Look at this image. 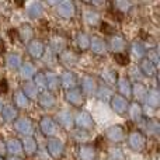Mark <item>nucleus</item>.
<instances>
[{"label": "nucleus", "instance_id": "nucleus-11", "mask_svg": "<svg viewBox=\"0 0 160 160\" xmlns=\"http://www.w3.org/2000/svg\"><path fill=\"white\" fill-rule=\"evenodd\" d=\"M90 47H91V49H93V52L98 53V55H102V53L107 51L105 42L102 41L101 38H97V37H94V38L90 39Z\"/></svg>", "mask_w": 160, "mask_h": 160}, {"label": "nucleus", "instance_id": "nucleus-26", "mask_svg": "<svg viewBox=\"0 0 160 160\" xmlns=\"http://www.w3.org/2000/svg\"><path fill=\"white\" fill-rule=\"evenodd\" d=\"M98 20H100V16H98V13H97V11H94V10L84 11V21L87 22V24L94 25V24H97V22H98Z\"/></svg>", "mask_w": 160, "mask_h": 160}, {"label": "nucleus", "instance_id": "nucleus-6", "mask_svg": "<svg viewBox=\"0 0 160 160\" xmlns=\"http://www.w3.org/2000/svg\"><path fill=\"white\" fill-rule=\"evenodd\" d=\"M75 4L72 2H62L58 4V14L65 18H70L75 16Z\"/></svg>", "mask_w": 160, "mask_h": 160}, {"label": "nucleus", "instance_id": "nucleus-16", "mask_svg": "<svg viewBox=\"0 0 160 160\" xmlns=\"http://www.w3.org/2000/svg\"><path fill=\"white\" fill-rule=\"evenodd\" d=\"M6 146H7V150L11 155H20L22 152V143L18 139H10Z\"/></svg>", "mask_w": 160, "mask_h": 160}, {"label": "nucleus", "instance_id": "nucleus-8", "mask_svg": "<svg viewBox=\"0 0 160 160\" xmlns=\"http://www.w3.org/2000/svg\"><path fill=\"white\" fill-rule=\"evenodd\" d=\"M14 127H16V129L20 133H22V135H30V133L32 132V125H31V121L28 118H25V117L17 119L16 124H14Z\"/></svg>", "mask_w": 160, "mask_h": 160}, {"label": "nucleus", "instance_id": "nucleus-34", "mask_svg": "<svg viewBox=\"0 0 160 160\" xmlns=\"http://www.w3.org/2000/svg\"><path fill=\"white\" fill-rule=\"evenodd\" d=\"M35 87L38 88V90H45L47 88V80H45V75L44 73H37L35 75Z\"/></svg>", "mask_w": 160, "mask_h": 160}, {"label": "nucleus", "instance_id": "nucleus-46", "mask_svg": "<svg viewBox=\"0 0 160 160\" xmlns=\"http://www.w3.org/2000/svg\"><path fill=\"white\" fill-rule=\"evenodd\" d=\"M131 78H133L135 80H141V78H142L141 69H138V68H133V69H131Z\"/></svg>", "mask_w": 160, "mask_h": 160}, {"label": "nucleus", "instance_id": "nucleus-52", "mask_svg": "<svg viewBox=\"0 0 160 160\" xmlns=\"http://www.w3.org/2000/svg\"><path fill=\"white\" fill-rule=\"evenodd\" d=\"M0 160H3V159H2V158H0Z\"/></svg>", "mask_w": 160, "mask_h": 160}, {"label": "nucleus", "instance_id": "nucleus-3", "mask_svg": "<svg viewBox=\"0 0 160 160\" xmlns=\"http://www.w3.org/2000/svg\"><path fill=\"white\" fill-rule=\"evenodd\" d=\"M48 152H49L55 159L61 158L62 153H63V143L56 138L48 139Z\"/></svg>", "mask_w": 160, "mask_h": 160}, {"label": "nucleus", "instance_id": "nucleus-38", "mask_svg": "<svg viewBox=\"0 0 160 160\" xmlns=\"http://www.w3.org/2000/svg\"><path fill=\"white\" fill-rule=\"evenodd\" d=\"M97 94H98V97L101 100H104V101H107V100H110L111 97H112L111 90L110 88H107V87H100L98 91H97Z\"/></svg>", "mask_w": 160, "mask_h": 160}, {"label": "nucleus", "instance_id": "nucleus-48", "mask_svg": "<svg viewBox=\"0 0 160 160\" xmlns=\"http://www.w3.org/2000/svg\"><path fill=\"white\" fill-rule=\"evenodd\" d=\"M6 51V47H4V42L3 41H0V55H2L3 52H4Z\"/></svg>", "mask_w": 160, "mask_h": 160}, {"label": "nucleus", "instance_id": "nucleus-5", "mask_svg": "<svg viewBox=\"0 0 160 160\" xmlns=\"http://www.w3.org/2000/svg\"><path fill=\"white\" fill-rule=\"evenodd\" d=\"M56 128L58 127H56L55 121H53L52 118H49V117H44V118L41 119V129L47 136H53L55 135Z\"/></svg>", "mask_w": 160, "mask_h": 160}, {"label": "nucleus", "instance_id": "nucleus-4", "mask_svg": "<svg viewBox=\"0 0 160 160\" xmlns=\"http://www.w3.org/2000/svg\"><path fill=\"white\" fill-rule=\"evenodd\" d=\"M111 104H112V110L117 114H124L128 108L127 98L122 96H112L111 97Z\"/></svg>", "mask_w": 160, "mask_h": 160}, {"label": "nucleus", "instance_id": "nucleus-44", "mask_svg": "<svg viewBox=\"0 0 160 160\" xmlns=\"http://www.w3.org/2000/svg\"><path fill=\"white\" fill-rule=\"evenodd\" d=\"M8 91V82L4 78L0 79V94H6Z\"/></svg>", "mask_w": 160, "mask_h": 160}, {"label": "nucleus", "instance_id": "nucleus-7", "mask_svg": "<svg viewBox=\"0 0 160 160\" xmlns=\"http://www.w3.org/2000/svg\"><path fill=\"white\" fill-rule=\"evenodd\" d=\"M76 124H78L79 128H82V129H88V128H91L94 125L93 122V118H91V115L88 112H79L78 117H76Z\"/></svg>", "mask_w": 160, "mask_h": 160}, {"label": "nucleus", "instance_id": "nucleus-39", "mask_svg": "<svg viewBox=\"0 0 160 160\" xmlns=\"http://www.w3.org/2000/svg\"><path fill=\"white\" fill-rule=\"evenodd\" d=\"M20 37L22 38V41H28V39L32 37V30H31V27L24 25V27H22V30L20 31Z\"/></svg>", "mask_w": 160, "mask_h": 160}, {"label": "nucleus", "instance_id": "nucleus-29", "mask_svg": "<svg viewBox=\"0 0 160 160\" xmlns=\"http://www.w3.org/2000/svg\"><path fill=\"white\" fill-rule=\"evenodd\" d=\"M13 100H14V102H16V105L17 107H27L28 105V98L25 97V94L22 93V91H17L16 94L13 96Z\"/></svg>", "mask_w": 160, "mask_h": 160}, {"label": "nucleus", "instance_id": "nucleus-37", "mask_svg": "<svg viewBox=\"0 0 160 160\" xmlns=\"http://www.w3.org/2000/svg\"><path fill=\"white\" fill-rule=\"evenodd\" d=\"M78 42H79V47L82 48V49H87L88 45H90V38H88L84 32H80L78 35Z\"/></svg>", "mask_w": 160, "mask_h": 160}, {"label": "nucleus", "instance_id": "nucleus-13", "mask_svg": "<svg viewBox=\"0 0 160 160\" xmlns=\"http://www.w3.org/2000/svg\"><path fill=\"white\" fill-rule=\"evenodd\" d=\"M96 152H94L93 146H88V145H83L79 149V158L80 160H94Z\"/></svg>", "mask_w": 160, "mask_h": 160}, {"label": "nucleus", "instance_id": "nucleus-23", "mask_svg": "<svg viewBox=\"0 0 160 160\" xmlns=\"http://www.w3.org/2000/svg\"><path fill=\"white\" fill-rule=\"evenodd\" d=\"M133 96H135L136 100H145L146 98V94H148V90L146 87H145L143 84H141V83H136L135 86H133Z\"/></svg>", "mask_w": 160, "mask_h": 160}, {"label": "nucleus", "instance_id": "nucleus-2", "mask_svg": "<svg viewBox=\"0 0 160 160\" xmlns=\"http://www.w3.org/2000/svg\"><path fill=\"white\" fill-rule=\"evenodd\" d=\"M105 135H107V138L112 142H121L125 139V132L119 125H112V127H110L107 131H105Z\"/></svg>", "mask_w": 160, "mask_h": 160}, {"label": "nucleus", "instance_id": "nucleus-18", "mask_svg": "<svg viewBox=\"0 0 160 160\" xmlns=\"http://www.w3.org/2000/svg\"><path fill=\"white\" fill-rule=\"evenodd\" d=\"M6 65L10 69H18V68H21V58H20V55H17V53L8 55L7 59H6Z\"/></svg>", "mask_w": 160, "mask_h": 160}, {"label": "nucleus", "instance_id": "nucleus-24", "mask_svg": "<svg viewBox=\"0 0 160 160\" xmlns=\"http://www.w3.org/2000/svg\"><path fill=\"white\" fill-rule=\"evenodd\" d=\"M45 80H47V87L49 88V90H55L59 86V79L56 78V75L52 72H48L47 75H45Z\"/></svg>", "mask_w": 160, "mask_h": 160}, {"label": "nucleus", "instance_id": "nucleus-21", "mask_svg": "<svg viewBox=\"0 0 160 160\" xmlns=\"http://www.w3.org/2000/svg\"><path fill=\"white\" fill-rule=\"evenodd\" d=\"M2 115L6 121H14L17 118V110L13 105H6L2 110Z\"/></svg>", "mask_w": 160, "mask_h": 160}, {"label": "nucleus", "instance_id": "nucleus-47", "mask_svg": "<svg viewBox=\"0 0 160 160\" xmlns=\"http://www.w3.org/2000/svg\"><path fill=\"white\" fill-rule=\"evenodd\" d=\"M8 35H10L11 38H17V37H18V31L17 30H10L8 31Z\"/></svg>", "mask_w": 160, "mask_h": 160}, {"label": "nucleus", "instance_id": "nucleus-20", "mask_svg": "<svg viewBox=\"0 0 160 160\" xmlns=\"http://www.w3.org/2000/svg\"><path fill=\"white\" fill-rule=\"evenodd\" d=\"M118 88H119V91H121V94H124V96H127V97H129L131 94H132V87H131L127 78H121L118 80Z\"/></svg>", "mask_w": 160, "mask_h": 160}, {"label": "nucleus", "instance_id": "nucleus-31", "mask_svg": "<svg viewBox=\"0 0 160 160\" xmlns=\"http://www.w3.org/2000/svg\"><path fill=\"white\" fill-rule=\"evenodd\" d=\"M34 73H35V69L31 63L25 62L24 65H21V76L24 79H30L31 76H34Z\"/></svg>", "mask_w": 160, "mask_h": 160}, {"label": "nucleus", "instance_id": "nucleus-10", "mask_svg": "<svg viewBox=\"0 0 160 160\" xmlns=\"http://www.w3.org/2000/svg\"><path fill=\"white\" fill-rule=\"evenodd\" d=\"M66 100L73 105H82L84 98H83V94L80 93L76 88H72V90H68L66 93Z\"/></svg>", "mask_w": 160, "mask_h": 160}, {"label": "nucleus", "instance_id": "nucleus-22", "mask_svg": "<svg viewBox=\"0 0 160 160\" xmlns=\"http://www.w3.org/2000/svg\"><path fill=\"white\" fill-rule=\"evenodd\" d=\"M141 72H142V75H146V76H153L156 73V68H155V65L152 63L150 61H148V59H145L143 62H142V65H141Z\"/></svg>", "mask_w": 160, "mask_h": 160}, {"label": "nucleus", "instance_id": "nucleus-30", "mask_svg": "<svg viewBox=\"0 0 160 160\" xmlns=\"http://www.w3.org/2000/svg\"><path fill=\"white\" fill-rule=\"evenodd\" d=\"M125 48V42L122 38H119V37H114L112 39H111V49L115 51V52H121V51H124Z\"/></svg>", "mask_w": 160, "mask_h": 160}, {"label": "nucleus", "instance_id": "nucleus-51", "mask_svg": "<svg viewBox=\"0 0 160 160\" xmlns=\"http://www.w3.org/2000/svg\"><path fill=\"white\" fill-rule=\"evenodd\" d=\"M8 160H21L20 158H11V159H8Z\"/></svg>", "mask_w": 160, "mask_h": 160}, {"label": "nucleus", "instance_id": "nucleus-1", "mask_svg": "<svg viewBox=\"0 0 160 160\" xmlns=\"http://www.w3.org/2000/svg\"><path fill=\"white\" fill-rule=\"evenodd\" d=\"M129 146L133 150H143L146 146V138L141 132H132L129 135Z\"/></svg>", "mask_w": 160, "mask_h": 160}, {"label": "nucleus", "instance_id": "nucleus-9", "mask_svg": "<svg viewBox=\"0 0 160 160\" xmlns=\"http://www.w3.org/2000/svg\"><path fill=\"white\" fill-rule=\"evenodd\" d=\"M44 51H45L44 44H42L41 41H38V39L31 41L30 45H28V53H30L32 58H41Z\"/></svg>", "mask_w": 160, "mask_h": 160}, {"label": "nucleus", "instance_id": "nucleus-19", "mask_svg": "<svg viewBox=\"0 0 160 160\" xmlns=\"http://www.w3.org/2000/svg\"><path fill=\"white\" fill-rule=\"evenodd\" d=\"M146 101H148V105L152 108H156L159 105V101H160V97H159V91L158 90H150L149 93L146 94Z\"/></svg>", "mask_w": 160, "mask_h": 160}, {"label": "nucleus", "instance_id": "nucleus-41", "mask_svg": "<svg viewBox=\"0 0 160 160\" xmlns=\"http://www.w3.org/2000/svg\"><path fill=\"white\" fill-rule=\"evenodd\" d=\"M115 61L118 62L122 66H127L129 63V55H125V53H117L115 55Z\"/></svg>", "mask_w": 160, "mask_h": 160}, {"label": "nucleus", "instance_id": "nucleus-15", "mask_svg": "<svg viewBox=\"0 0 160 160\" xmlns=\"http://www.w3.org/2000/svg\"><path fill=\"white\" fill-rule=\"evenodd\" d=\"M39 104L45 108L53 107V104H55V97H53V94L49 93V91H44V93L39 96Z\"/></svg>", "mask_w": 160, "mask_h": 160}, {"label": "nucleus", "instance_id": "nucleus-28", "mask_svg": "<svg viewBox=\"0 0 160 160\" xmlns=\"http://www.w3.org/2000/svg\"><path fill=\"white\" fill-rule=\"evenodd\" d=\"M24 145L25 146L22 148V150H25L27 155H32V153L37 152V143H35V141H34L32 138L27 136V138L24 139Z\"/></svg>", "mask_w": 160, "mask_h": 160}, {"label": "nucleus", "instance_id": "nucleus-42", "mask_svg": "<svg viewBox=\"0 0 160 160\" xmlns=\"http://www.w3.org/2000/svg\"><path fill=\"white\" fill-rule=\"evenodd\" d=\"M110 158H111V160H124V153L121 152V149L115 148V149H111Z\"/></svg>", "mask_w": 160, "mask_h": 160}, {"label": "nucleus", "instance_id": "nucleus-32", "mask_svg": "<svg viewBox=\"0 0 160 160\" xmlns=\"http://www.w3.org/2000/svg\"><path fill=\"white\" fill-rule=\"evenodd\" d=\"M28 13H30V16L32 17H39L42 14V6L41 3H31V4H28Z\"/></svg>", "mask_w": 160, "mask_h": 160}, {"label": "nucleus", "instance_id": "nucleus-40", "mask_svg": "<svg viewBox=\"0 0 160 160\" xmlns=\"http://www.w3.org/2000/svg\"><path fill=\"white\" fill-rule=\"evenodd\" d=\"M148 132L149 135H158L159 133V124L158 121H149V125H148Z\"/></svg>", "mask_w": 160, "mask_h": 160}, {"label": "nucleus", "instance_id": "nucleus-43", "mask_svg": "<svg viewBox=\"0 0 160 160\" xmlns=\"http://www.w3.org/2000/svg\"><path fill=\"white\" fill-rule=\"evenodd\" d=\"M114 6H115V10L119 11V13H124V11H127L128 8H129V3L128 2H117L114 3Z\"/></svg>", "mask_w": 160, "mask_h": 160}, {"label": "nucleus", "instance_id": "nucleus-12", "mask_svg": "<svg viewBox=\"0 0 160 160\" xmlns=\"http://www.w3.org/2000/svg\"><path fill=\"white\" fill-rule=\"evenodd\" d=\"M76 83H78V80H76L75 73L65 72L63 75H62V86H63L65 88H68V90H72V88L76 86Z\"/></svg>", "mask_w": 160, "mask_h": 160}, {"label": "nucleus", "instance_id": "nucleus-45", "mask_svg": "<svg viewBox=\"0 0 160 160\" xmlns=\"http://www.w3.org/2000/svg\"><path fill=\"white\" fill-rule=\"evenodd\" d=\"M101 31L104 34H108V35H110V34L114 32V28L110 25V22H102L101 24Z\"/></svg>", "mask_w": 160, "mask_h": 160}, {"label": "nucleus", "instance_id": "nucleus-36", "mask_svg": "<svg viewBox=\"0 0 160 160\" xmlns=\"http://www.w3.org/2000/svg\"><path fill=\"white\" fill-rule=\"evenodd\" d=\"M101 76H102V80H105L108 84H114L117 82V73L112 72V70H104Z\"/></svg>", "mask_w": 160, "mask_h": 160}, {"label": "nucleus", "instance_id": "nucleus-49", "mask_svg": "<svg viewBox=\"0 0 160 160\" xmlns=\"http://www.w3.org/2000/svg\"><path fill=\"white\" fill-rule=\"evenodd\" d=\"M0 152H3V153L6 152V143H3L2 141H0Z\"/></svg>", "mask_w": 160, "mask_h": 160}, {"label": "nucleus", "instance_id": "nucleus-14", "mask_svg": "<svg viewBox=\"0 0 160 160\" xmlns=\"http://www.w3.org/2000/svg\"><path fill=\"white\" fill-rule=\"evenodd\" d=\"M58 121H59V124L63 128H66V129L72 128V125H73V118H72V115H70V112H68V111H61V112L58 114Z\"/></svg>", "mask_w": 160, "mask_h": 160}, {"label": "nucleus", "instance_id": "nucleus-27", "mask_svg": "<svg viewBox=\"0 0 160 160\" xmlns=\"http://www.w3.org/2000/svg\"><path fill=\"white\" fill-rule=\"evenodd\" d=\"M129 115L133 121H139L142 117V108L138 102H133V104L129 105Z\"/></svg>", "mask_w": 160, "mask_h": 160}, {"label": "nucleus", "instance_id": "nucleus-33", "mask_svg": "<svg viewBox=\"0 0 160 160\" xmlns=\"http://www.w3.org/2000/svg\"><path fill=\"white\" fill-rule=\"evenodd\" d=\"M132 55L135 56V58L141 59L142 56L145 55V47L141 44V42H133L132 45Z\"/></svg>", "mask_w": 160, "mask_h": 160}, {"label": "nucleus", "instance_id": "nucleus-35", "mask_svg": "<svg viewBox=\"0 0 160 160\" xmlns=\"http://www.w3.org/2000/svg\"><path fill=\"white\" fill-rule=\"evenodd\" d=\"M61 59H62V62H65L66 65H73V63H76V61H78V58H76L75 53L69 52V51H66V52L62 53Z\"/></svg>", "mask_w": 160, "mask_h": 160}, {"label": "nucleus", "instance_id": "nucleus-50", "mask_svg": "<svg viewBox=\"0 0 160 160\" xmlns=\"http://www.w3.org/2000/svg\"><path fill=\"white\" fill-rule=\"evenodd\" d=\"M2 110H3V102L0 101V112H2Z\"/></svg>", "mask_w": 160, "mask_h": 160}, {"label": "nucleus", "instance_id": "nucleus-25", "mask_svg": "<svg viewBox=\"0 0 160 160\" xmlns=\"http://www.w3.org/2000/svg\"><path fill=\"white\" fill-rule=\"evenodd\" d=\"M22 93L25 94V97H30V98H37V94H38V88L35 87V84L34 83H31V82H28V83H25L24 84V91Z\"/></svg>", "mask_w": 160, "mask_h": 160}, {"label": "nucleus", "instance_id": "nucleus-17", "mask_svg": "<svg viewBox=\"0 0 160 160\" xmlns=\"http://www.w3.org/2000/svg\"><path fill=\"white\" fill-rule=\"evenodd\" d=\"M82 88H83V91L84 93H94L96 91V88H97V86H96V82L93 80V78H90V76H86V78H83L82 80Z\"/></svg>", "mask_w": 160, "mask_h": 160}]
</instances>
